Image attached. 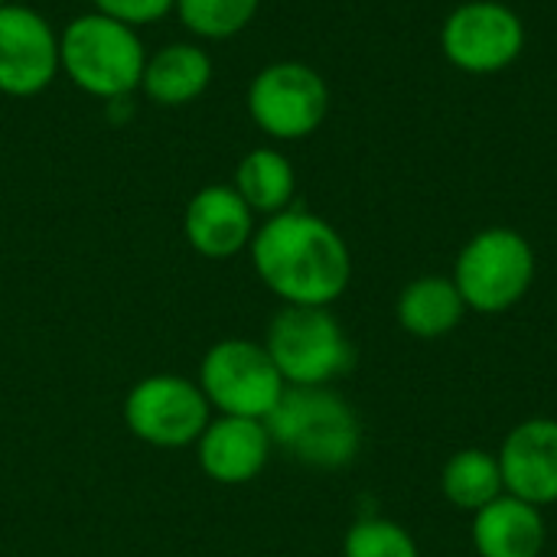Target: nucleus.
Instances as JSON below:
<instances>
[{
	"mask_svg": "<svg viewBox=\"0 0 557 557\" xmlns=\"http://www.w3.org/2000/svg\"><path fill=\"white\" fill-rule=\"evenodd\" d=\"M261 284L284 307H333L352 281L346 238L307 209H284L255 228L248 245Z\"/></svg>",
	"mask_w": 557,
	"mask_h": 557,
	"instance_id": "1",
	"label": "nucleus"
},
{
	"mask_svg": "<svg viewBox=\"0 0 557 557\" xmlns=\"http://www.w3.org/2000/svg\"><path fill=\"white\" fill-rule=\"evenodd\" d=\"M264 424L274 447L313 470H343L362 450L359 414L333 385L287 388Z\"/></svg>",
	"mask_w": 557,
	"mask_h": 557,
	"instance_id": "2",
	"label": "nucleus"
},
{
	"mask_svg": "<svg viewBox=\"0 0 557 557\" xmlns=\"http://www.w3.org/2000/svg\"><path fill=\"white\" fill-rule=\"evenodd\" d=\"M144 65L147 52L137 29L98 10L69 20L59 33V72L91 98H131L140 88Z\"/></svg>",
	"mask_w": 557,
	"mask_h": 557,
	"instance_id": "3",
	"label": "nucleus"
},
{
	"mask_svg": "<svg viewBox=\"0 0 557 557\" xmlns=\"http://www.w3.org/2000/svg\"><path fill=\"white\" fill-rule=\"evenodd\" d=\"M450 277L467 310L483 317L506 313L519 307L535 284V248L516 228H483L460 248Z\"/></svg>",
	"mask_w": 557,
	"mask_h": 557,
	"instance_id": "4",
	"label": "nucleus"
},
{
	"mask_svg": "<svg viewBox=\"0 0 557 557\" xmlns=\"http://www.w3.org/2000/svg\"><path fill=\"white\" fill-rule=\"evenodd\" d=\"M264 349L287 388H326L356 362L352 339L330 307H284L268 326Z\"/></svg>",
	"mask_w": 557,
	"mask_h": 557,
	"instance_id": "5",
	"label": "nucleus"
},
{
	"mask_svg": "<svg viewBox=\"0 0 557 557\" xmlns=\"http://www.w3.org/2000/svg\"><path fill=\"white\" fill-rule=\"evenodd\" d=\"M206 401L228 418L268 421L277 408L287 382L281 379L264 343L255 339H222L199 362V382Z\"/></svg>",
	"mask_w": 557,
	"mask_h": 557,
	"instance_id": "6",
	"label": "nucleus"
},
{
	"mask_svg": "<svg viewBox=\"0 0 557 557\" xmlns=\"http://www.w3.org/2000/svg\"><path fill=\"white\" fill-rule=\"evenodd\" d=\"M248 114L274 140H304L330 114V85L307 62H271L248 85Z\"/></svg>",
	"mask_w": 557,
	"mask_h": 557,
	"instance_id": "7",
	"label": "nucleus"
},
{
	"mask_svg": "<svg viewBox=\"0 0 557 557\" xmlns=\"http://www.w3.org/2000/svg\"><path fill=\"white\" fill-rule=\"evenodd\" d=\"M444 59L467 75H496L525 49V23L503 0H467L441 26Z\"/></svg>",
	"mask_w": 557,
	"mask_h": 557,
	"instance_id": "8",
	"label": "nucleus"
},
{
	"mask_svg": "<svg viewBox=\"0 0 557 557\" xmlns=\"http://www.w3.org/2000/svg\"><path fill=\"white\" fill-rule=\"evenodd\" d=\"M209 421L212 405L206 401L202 388L180 375H147L124 398L127 431L150 447L176 450L196 444Z\"/></svg>",
	"mask_w": 557,
	"mask_h": 557,
	"instance_id": "9",
	"label": "nucleus"
},
{
	"mask_svg": "<svg viewBox=\"0 0 557 557\" xmlns=\"http://www.w3.org/2000/svg\"><path fill=\"white\" fill-rule=\"evenodd\" d=\"M59 75V33L52 23L23 3L0 7V91L29 98Z\"/></svg>",
	"mask_w": 557,
	"mask_h": 557,
	"instance_id": "10",
	"label": "nucleus"
},
{
	"mask_svg": "<svg viewBox=\"0 0 557 557\" xmlns=\"http://www.w3.org/2000/svg\"><path fill=\"white\" fill-rule=\"evenodd\" d=\"M503 486L509 496L529 506H555L557 503V421L555 418H529L516 424L503 447L496 450Z\"/></svg>",
	"mask_w": 557,
	"mask_h": 557,
	"instance_id": "11",
	"label": "nucleus"
},
{
	"mask_svg": "<svg viewBox=\"0 0 557 557\" xmlns=\"http://www.w3.org/2000/svg\"><path fill=\"white\" fill-rule=\"evenodd\" d=\"M271 450H274V441L264 421L228 418V414H219L215 421H209V428L196 441L199 470L222 486L251 483L268 467Z\"/></svg>",
	"mask_w": 557,
	"mask_h": 557,
	"instance_id": "12",
	"label": "nucleus"
},
{
	"mask_svg": "<svg viewBox=\"0 0 557 557\" xmlns=\"http://www.w3.org/2000/svg\"><path fill=\"white\" fill-rule=\"evenodd\" d=\"M183 232L193 251L212 261H225L251 245L255 212L245 206L235 186L212 183V186H202L189 199L186 215H183Z\"/></svg>",
	"mask_w": 557,
	"mask_h": 557,
	"instance_id": "13",
	"label": "nucleus"
},
{
	"mask_svg": "<svg viewBox=\"0 0 557 557\" xmlns=\"http://www.w3.org/2000/svg\"><path fill=\"white\" fill-rule=\"evenodd\" d=\"M545 516L509 493L483 506L473 516V548L480 557H542L545 552Z\"/></svg>",
	"mask_w": 557,
	"mask_h": 557,
	"instance_id": "14",
	"label": "nucleus"
},
{
	"mask_svg": "<svg viewBox=\"0 0 557 557\" xmlns=\"http://www.w3.org/2000/svg\"><path fill=\"white\" fill-rule=\"evenodd\" d=\"M212 82V59L196 42H170L147 55L140 91L163 108H183L202 98Z\"/></svg>",
	"mask_w": 557,
	"mask_h": 557,
	"instance_id": "15",
	"label": "nucleus"
},
{
	"mask_svg": "<svg viewBox=\"0 0 557 557\" xmlns=\"http://www.w3.org/2000/svg\"><path fill=\"white\" fill-rule=\"evenodd\" d=\"M395 317H398L401 330L411 333L414 339H441V336H450L463 323L467 304H463L454 277L424 274V277H414L411 284H405V290L398 294V304H395Z\"/></svg>",
	"mask_w": 557,
	"mask_h": 557,
	"instance_id": "16",
	"label": "nucleus"
},
{
	"mask_svg": "<svg viewBox=\"0 0 557 557\" xmlns=\"http://www.w3.org/2000/svg\"><path fill=\"white\" fill-rule=\"evenodd\" d=\"M232 186L255 215L271 219L290 209L294 193H297V173H294V163L281 150L255 147L238 160Z\"/></svg>",
	"mask_w": 557,
	"mask_h": 557,
	"instance_id": "17",
	"label": "nucleus"
},
{
	"mask_svg": "<svg viewBox=\"0 0 557 557\" xmlns=\"http://www.w3.org/2000/svg\"><path fill=\"white\" fill-rule=\"evenodd\" d=\"M441 493L444 499L460 509L476 516L483 506L496 503L506 486H503V470H499V457L493 450H480V447H467L457 450L441 473Z\"/></svg>",
	"mask_w": 557,
	"mask_h": 557,
	"instance_id": "18",
	"label": "nucleus"
},
{
	"mask_svg": "<svg viewBox=\"0 0 557 557\" xmlns=\"http://www.w3.org/2000/svg\"><path fill=\"white\" fill-rule=\"evenodd\" d=\"M183 26L202 39H228L251 26L261 0H176Z\"/></svg>",
	"mask_w": 557,
	"mask_h": 557,
	"instance_id": "19",
	"label": "nucleus"
},
{
	"mask_svg": "<svg viewBox=\"0 0 557 557\" xmlns=\"http://www.w3.org/2000/svg\"><path fill=\"white\" fill-rule=\"evenodd\" d=\"M343 557H421L414 535L392 519H359L346 539Z\"/></svg>",
	"mask_w": 557,
	"mask_h": 557,
	"instance_id": "20",
	"label": "nucleus"
},
{
	"mask_svg": "<svg viewBox=\"0 0 557 557\" xmlns=\"http://www.w3.org/2000/svg\"><path fill=\"white\" fill-rule=\"evenodd\" d=\"M91 3L98 13H104L117 23H127L134 29L166 16L176 7V0H91Z\"/></svg>",
	"mask_w": 557,
	"mask_h": 557,
	"instance_id": "21",
	"label": "nucleus"
},
{
	"mask_svg": "<svg viewBox=\"0 0 557 557\" xmlns=\"http://www.w3.org/2000/svg\"><path fill=\"white\" fill-rule=\"evenodd\" d=\"M3 3H10V0H0V7H3Z\"/></svg>",
	"mask_w": 557,
	"mask_h": 557,
	"instance_id": "22",
	"label": "nucleus"
}]
</instances>
